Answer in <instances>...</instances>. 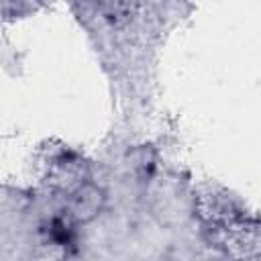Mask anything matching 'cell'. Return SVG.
<instances>
[{
	"label": "cell",
	"instance_id": "obj_1",
	"mask_svg": "<svg viewBox=\"0 0 261 261\" xmlns=\"http://www.w3.org/2000/svg\"><path fill=\"white\" fill-rule=\"evenodd\" d=\"M100 208V192L94 188H82L73 198V216L75 218H90Z\"/></svg>",
	"mask_w": 261,
	"mask_h": 261
}]
</instances>
